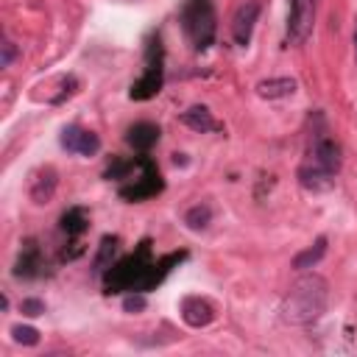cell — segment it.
I'll return each mask as SVG.
<instances>
[{"label":"cell","mask_w":357,"mask_h":357,"mask_svg":"<svg viewBox=\"0 0 357 357\" xmlns=\"http://www.w3.org/2000/svg\"><path fill=\"white\" fill-rule=\"evenodd\" d=\"M181 318H184L187 326L201 329V326L212 324V318H215V307H212L206 298H201V296H187V298L181 301Z\"/></svg>","instance_id":"obj_11"},{"label":"cell","mask_w":357,"mask_h":357,"mask_svg":"<svg viewBox=\"0 0 357 357\" xmlns=\"http://www.w3.org/2000/svg\"><path fill=\"white\" fill-rule=\"evenodd\" d=\"M181 123H184L187 128L198 131V134H209V131H215V128H218V123H215L212 112H209L204 103H195V106L184 109V112H181Z\"/></svg>","instance_id":"obj_15"},{"label":"cell","mask_w":357,"mask_h":357,"mask_svg":"<svg viewBox=\"0 0 357 357\" xmlns=\"http://www.w3.org/2000/svg\"><path fill=\"white\" fill-rule=\"evenodd\" d=\"M181 28L195 50H206L218 31V17L212 0H187L181 8Z\"/></svg>","instance_id":"obj_4"},{"label":"cell","mask_w":357,"mask_h":357,"mask_svg":"<svg viewBox=\"0 0 357 357\" xmlns=\"http://www.w3.org/2000/svg\"><path fill=\"white\" fill-rule=\"evenodd\" d=\"M114 254H117V237H103L100 240V248H98V257H95V273H106L112 265H114Z\"/></svg>","instance_id":"obj_20"},{"label":"cell","mask_w":357,"mask_h":357,"mask_svg":"<svg viewBox=\"0 0 357 357\" xmlns=\"http://www.w3.org/2000/svg\"><path fill=\"white\" fill-rule=\"evenodd\" d=\"M324 254H326V237H318L310 248H304V251H298V254L293 257V268H296V271L315 268V265L324 259Z\"/></svg>","instance_id":"obj_18"},{"label":"cell","mask_w":357,"mask_h":357,"mask_svg":"<svg viewBox=\"0 0 357 357\" xmlns=\"http://www.w3.org/2000/svg\"><path fill=\"white\" fill-rule=\"evenodd\" d=\"M61 148L67 153H75V156H95L100 151V139L95 131L89 128H81V126H67L59 137Z\"/></svg>","instance_id":"obj_6"},{"label":"cell","mask_w":357,"mask_h":357,"mask_svg":"<svg viewBox=\"0 0 357 357\" xmlns=\"http://www.w3.org/2000/svg\"><path fill=\"white\" fill-rule=\"evenodd\" d=\"M326 304H329L326 279L318 276V273H304L290 284L287 296L282 298L279 315L290 326H307V324H312V321H318L324 315Z\"/></svg>","instance_id":"obj_1"},{"label":"cell","mask_w":357,"mask_h":357,"mask_svg":"<svg viewBox=\"0 0 357 357\" xmlns=\"http://www.w3.org/2000/svg\"><path fill=\"white\" fill-rule=\"evenodd\" d=\"M42 251L36 245V240H25L22 243V251L17 257V265H14V276H22V279H31V276H39L42 273Z\"/></svg>","instance_id":"obj_13"},{"label":"cell","mask_w":357,"mask_h":357,"mask_svg":"<svg viewBox=\"0 0 357 357\" xmlns=\"http://www.w3.org/2000/svg\"><path fill=\"white\" fill-rule=\"evenodd\" d=\"M106 178H131V184H120V195L126 201H145L162 190V176H159L156 165L145 156L114 162L106 170Z\"/></svg>","instance_id":"obj_2"},{"label":"cell","mask_w":357,"mask_h":357,"mask_svg":"<svg viewBox=\"0 0 357 357\" xmlns=\"http://www.w3.org/2000/svg\"><path fill=\"white\" fill-rule=\"evenodd\" d=\"M3 56H0V67H8L11 61H14V56H17V47H14V42H8V39H3Z\"/></svg>","instance_id":"obj_25"},{"label":"cell","mask_w":357,"mask_h":357,"mask_svg":"<svg viewBox=\"0 0 357 357\" xmlns=\"http://www.w3.org/2000/svg\"><path fill=\"white\" fill-rule=\"evenodd\" d=\"M56 184H59V176H56V170L50 165L36 167L31 173V178H28V195H31V201L33 204H47L53 198V192H56Z\"/></svg>","instance_id":"obj_8"},{"label":"cell","mask_w":357,"mask_h":357,"mask_svg":"<svg viewBox=\"0 0 357 357\" xmlns=\"http://www.w3.org/2000/svg\"><path fill=\"white\" fill-rule=\"evenodd\" d=\"M145 304H148V301H145L142 293H137V296H126V298H123V310H126V312H142Z\"/></svg>","instance_id":"obj_24"},{"label":"cell","mask_w":357,"mask_h":357,"mask_svg":"<svg viewBox=\"0 0 357 357\" xmlns=\"http://www.w3.org/2000/svg\"><path fill=\"white\" fill-rule=\"evenodd\" d=\"M151 243L145 240L134 254H128V257H123L120 262H114L109 271H106V282H103V287H106V293H120V290H134V287H139L142 284V279H145V273H148V268H151Z\"/></svg>","instance_id":"obj_3"},{"label":"cell","mask_w":357,"mask_h":357,"mask_svg":"<svg viewBox=\"0 0 357 357\" xmlns=\"http://www.w3.org/2000/svg\"><path fill=\"white\" fill-rule=\"evenodd\" d=\"M298 184L304 190H310V192H326V190L335 187V173H329V170L318 167L315 162H310V165L298 167Z\"/></svg>","instance_id":"obj_12"},{"label":"cell","mask_w":357,"mask_h":357,"mask_svg":"<svg viewBox=\"0 0 357 357\" xmlns=\"http://www.w3.org/2000/svg\"><path fill=\"white\" fill-rule=\"evenodd\" d=\"M162 81H165V73H162V61H156V64H148L145 67V73L131 84V89H128V98L131 100H148V98H153L159 89H162Z\"/></svg>","instance_id":"obj_9"},{"label":"cell","mask_w":357,"mask_h":357,"mask_svg":"<svg viewBox=\"0 0 357 357\" xmlns=\"http://www.w3.org/2000/svg\"><path fill=\"white\" fill-rule=\"evenodd\" d=\"M187 254L181 251V254H170V257H165V259H159V262H151V268H148V273H145V279H142V284H139V290H151V287H156L173 268L170 265H176L178 259H184Z\"/></svg>","instance_id":"obj_17"},{"label":"cell","mask_w":357,"mask_h":357,"mask_svg":"<svg viewBox=\"0 0 357 357\" xmlns=\"http://www.w3.org/2000/svg\"><path fill=\"white\" fill-rule=\"evenodd\" d=\"M298 89L296 78H265L257 84V95L265 100H279V98H290Z\"/></svg>","instance_id":"obj_16"},{"label":"cell","mask_w":357,"mask_h":357,"mask_svg":"<svg viewBox=\"0 0 357 357\" xmlns=\"http://www.w3.org/2000/svg\"><path fill=\"white\" fill-rule=\"evenodd\" d=\"M184 223L192 229V231H204L209 223H212V206L209 204H195L184 212Z\"/></svg>","instance_id":"obj_21"},{"label":"cell","mask_w":357,"mask_h":357,"mask_svg":"<svg viewBox=\"0 0 357 357\" xmlns=\"http://www.w3.org/2000/svg\"><path fill=\"white\" fill-rule=\"evenodd\" d=\"M86 223H89V218H86V212L81 206H73V209H67L61 215V231L67 237H81L86 231Z\"/></svg>","instance_id":"obj_19"},{"label":"cell","mask_w":357,"mask_h":357,"mask_svg":"<svg viewBox=\"0 0 357 357\" xmlns=\"http://www.w3.org/2000/svg\"><path fill=\"white\" fill-rule=\"evenodd\" d=\"M257 20H259V3H257V0H245V3L234 11V17H231V39H234L240 47H245V45L251 42Z\"/></svg>","instance_id":"obj_7"},{"label":"cell","mask_w":357,"mask_h":357,"mask_svg":"<svg viewBox=\"0 0 357 357\" xmlns=\"http://www.w3.org/2000/svg\"><path fill=\"white\" fill-rule=\"evenodd\" d=\"M315 25V0H290V14H287V42L301 45L312 33Z\"/></svg>","instance_id":"obj_5"},{"label":"cell","mask_w":357,"mask_h":357,"mask_svg":"<svg viewBox=\"0 0 357 357\" xmlns=\"http://www.w3.org/2000/svg\"><path fill=\"white\" fill-rule=\"evenodd\" d=\"M354 59H357V20H354Z\"/></svg>","instance_id":"obj_26"},{"label":"cell","mask_w":357,"mask_h":357,"mask_svg":"<svg viewBox=\"0 0 357 357\" xmlns=\"http://www.w3.org/2000/svg\"><path fill=\"white\" fill-rule=\"evenodd\" d=\"M159 126H153V123H134L128 131H126V142L134 148V151H139V153H145V151H151L156 142H159Z\"/></svg>","instance_id":"obj_14"},{"label":"cell","mask_w":357,"mask_h":357,"mask_svg":"<svg viewBox=\"0 0 357 357\" xmlns=\"http://www.w3.org/2000/svg\"><path fill=\"white\" fill-rule=\"evenodd\" d=\"M312 162L318 165V167H324V170H329V173H335L337 176V170H340V145L332 139V137H326V134H318L315 139H312Z\"/></svg>","instance_id":"obj_10"},{"label":"cell","mask_w":357,"mask_h":357,"mask_svg":"<svg viewBox=\"0 0 357 357\" xmlns=\"http://www.w3.org/2000/svg\"><path fill=\"white\" fill-rule=\"evenodd\" d=\"M11 337H14V343H22V346H36L39 343V332L33 326H22V324L11 326Z\"/></svg>","instance_id":"obj_22"},{"label":"cell","mask_w":357,"mask_h":357,"mask_svg":"<svg viewBox=\"0 0 357 357\" xmlns=\"http://www.w3.org/2000/svg\"><path fill=\"white\" fill-rule=\"evenodd\" d=\"M20 312L28 315V318H36V315L45 312V301H39V298H22L20 301Z\"/></svg>","instance_id":"obj_23"}]
</instances>
